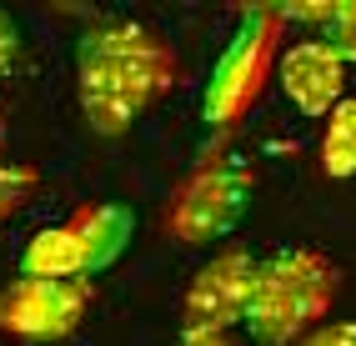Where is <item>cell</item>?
Masks as SVG:
<instances>
[{
  "mask_svg": "<svg viewBox=\"0 0 356 346\" xmlns=\"http://www.w3.org/2000/svg\"><path fill=\"white\" fill-rule=\"evenodd\" d=\"M321 40H331V45H337L346 65L356 60V0H341V6H331V20H326Z\"/></svg>",
  "mask_w": 356,
  "mask_h": 346,
  "instance_id": "8fae6325",
  "label": "cell"
},
{
  "mask_svg": "<svg viewBox=\"0 0 356 346\" xmlns=\"http://www.w3.org/2000/svg\"><path fill=\"white\" fill-rule=\"evenodd\" d=\"M341 276L321 251H276L261 261L256 296L246 311V331L261 346H301L316 327H326Z\"/></svg>",
  "mask_w": 356,
  "mask_h": 346,
  "instance_id": "7a4b0ae2",
  "label": "cell"
},
{
  "mask_svg": "<svg viewBox=\"0 0 356 346\" xmlns=\"http://www.w3.org/2000/svg\"><path fill=\"white\" fill-rule=\"evenodd\" d=\"M20 276H40V281H90L96 276V256L81 221L70 216L60 226H45L20 251Z\"/></svg>",
  "mask_w": 356,
  "mask_h": 346,
  "instance_id": "ba28073f",
  "label": "cell"
},
{
  "mask_svg": "<svg viewBox=\"0 0 356 346\" xmlns=\"http://www.w3.org/2000/svg\"><path fill=\"white\" fill-rule=\"evenodd\" d=\"M176 346H236L231 336H181Z\"/></svg>",
  "mask_w": 356,
  "mask_h": 346,
  "instance_id": "5bb4252c",
  "label": "cell"
},
{
  "mask_svg": "<svg viewBox=\"0 0 356 346\" xmlns=\"http://www.w3.org/2000/svg\"><path fill=\"white\" fill-rule=\"evenodd\" d=\"M256 276H261V261L251 251L241 246L216 251L181 296V336H231V327H246Z\"/></svg>",
  "mask_w": 356,
  "mask_h": 346,
  "instance_id": "5b68a950",
  "label": "cell"
},
{
  "mask_svg": "<svg viewBox=\"0 0 356 346\" xmlns=\"http://www.w3.org/2000/svg\"><path fill=\"white\" fill-rule=\"evenodd\" d=\"M251 191H256V181H251V171L241 160L216 156V160H206V166H196L171 191V201H165V211H161V226H165V236L181 241V246H211V241L231 236V231L246 221Z\"/></svg>",
  "mask_w": 356,
  "mask_h": 346,
  "instance_id": "277c9868",
  "label": "cell"
},
{
  "mask_svg": "<svg viewBox=\"0 0 356 346\" xmlns=\"http://www.w3.org/2000/svg\"><path fill=\"white\" fill-rule=\"evenodd\" d=\"M176 76L181 60L171 40L131 20L96 26L76 45V96L96 135H126L176 85Z\"/></svg>",
  "mask_w": 356,
  "mask_h": 346,
  "instance_id": "6da1fadb",
  "label": "cell"
},
{
  "mask_svg": "<svg viewBox=\"0 0 356 346\" xmlns=\"http://www.w3.org/2000/svg\"><path fill=\"white\" fill-rule=\"evenodd\" d=\"M15 56H20V26H15L6 10H0V71H10Z\"/></svg>",
  "mask_w": 356,
  "mask_h": 346,
  "instance_id": "4fadbf2b",
  "label": "cell"
},
{
  "mask_svg": "<svg viewBox=\"0 0 356 346\" xmlns=\"http://www.w3.org/2000/svg\"><path fill=\"white\" fill-rule=\"evenodd\" d=\"M276 40H281V15L271 6H256L241 15L236 35L226 40V51L211 65L206 96H201V115L211 131H231L246 121V110L261 101L266 81L276 76Z\"/></svg>",
  "mask_w": 356,
  "mask_h": 346,
  "instance_id": "3957f363",
  "label": "cell"
},
{
  "mask_svg": "<svg viewBox=\"0 0 356 346\" xmlns=\"http://www.w3.org/2000/svg\"><path fill=\"white\" fill-rule=\"evenodd\" d=\"M321 171L331 181L356 176V101L351 96L326 115V131H321Z\"/></svg>",
  "mask_w": 356,
  "mask_h": 346,
  "instance_id": "9c48e42d",
  "label": "cell"
},
{
  "mask_svg": "<svg viewBox=\"0 0 356 346\" xmlns=\"http://www.w3.org/2000/svg\"><path fill=\"white\" fill-rule=\"evenodd\" d=\"M276 81L306 121H326L346 101V60L321 35H306V40L286 45L281 60H276Z\"/></svg>",
  "mask_w": 356,
  "mask_h": 346,
  "instance_id": "52a82bcc",
  "label": "cell"
},
{
  "mask_svg": "<svg viewBox=\"0 0 356 346\" xmlns=\"http://www.w3.org/2000/svg\"><path fill=\"white\" fill-rule=\"evenodd\" d=\"M301 346H356V321H326Z\"/></svg>",
  "mask_w": 356,
  "mask_h": 346,
  "instance_id": "7c38bea8",
  "label": "cell"
},
{
  "mask_svg": "<svg viewBox=\"0 0 356 346\" xmlns=\"http://www.w3.org/2000/svg\"><path fill=\"white\" fill-rule=\"evenodd\" d=\"M96 291L90 281H40L20 276L0 291V331L15 341H65L86 321Z\"/></svg>",
  "mask_w": 356,
  "mask_h": 346,
  "instance_id": "8992f818",
  "label": "cell"
},
{
  "mask_svg": "<svg viewBox=\"0 0 356 346\" xmlns=\"http://www.w3.org/2000/svg\"><path fill=\"white\" fill-rule=\"evenodd\" d=\"M0 141H6V121H0Z\"/></svg>",
  "mask_w": 356,
  "mask_h": 346,
  "instance_id": "9a60e30c",
  "label": "cell"
},
{
  "mask_svg": "<svg viewBox=\"0 0 356 346\" xmlns=\"http://www.w3.org/2000/svg\"><path fill=\"white\" fill-rule=\"evenodd\" d=\"M40 186L35 166H20V160H0V226H6L20 206H26Z\"/></svg>",
  "mask_w": 356,
  "mask_h": 346,
  "instance_id": "30bf717a",
  "label": "cell"
}]
</instances>
